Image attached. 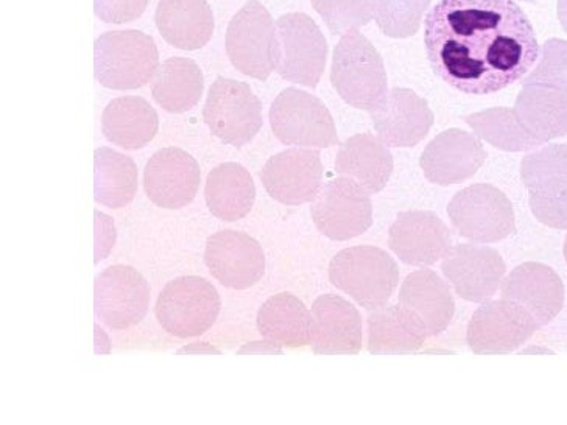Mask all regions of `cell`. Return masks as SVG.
Wrapping results in <instances>:
<instances>
[{"instance_id":"18","label":"cell","mask_w":567,"mask_h":425,"mask_svg":"<svg viewBox=\"0 0 567 425\" xmlns=\"http://www.w3.org/2000/svg\"><path fill=\"white\" fill-rule=\"evenodd\" d=\"M200 183L202 170L197 159L178 147L156 152L145 166V195L158 208H186L197 197Z\"/></svg>"},{"instance_id":"12","label":"cell","mask_w":567,"mask_h":425,"mask_svg":"<svg viewBox=\"0 0 567 425\" xmlns=\"http://www.w3.org/2000/svg\"><path fill=\"white\" fill-rule=\"evenodd\" d=\"M370 195L359 183L347 176L326 183L310 206V216L318 231L337 242L365 234L373 225Z\"/></svg>"},{"instance_id":"6","label":"cell","mask_w":567,"mask_h":425,"mask_svg":"<svg viewBox=\"0 0 567 425\" xmlns=\"http://www.w3.org/2000/svg\"><path fill=\"white\" fill-rule=\"evenodd\" d=\"M226 53L237 71L266 82L278 66V29L259 0H250L229 22Z\"/></svg>"},{"instance_id":"15","label":"cell","mask_w":567,"mask_h":425,"mask_svg":"<svg viewBox=\"0 0 567 425\" xmlns=\"http://www.w3.org/2000/svg\"><path fill=\"white\" fill-rule=\"evenodd\" d=\"M442 271L462 300L486 302L499 290L507 267L494 248L458 243L444 256Z\"/></svg>"},{"instance_id":"14","label":"cell","mask_w":567,"mask_h":425,"mask_svg":"<svg viewBox=\"0 0 567 425\" xmlns=\"http://www.w3.org/2000/svg\"><path fill=\"white\" fill-rule=\"evenodd\" d=\"M151 305V286L130 266H111L94 283L95 317L114 331H125L144 321Z\"/></svg>"},{"instance_id":"35","label":"cell","mask_w":567,"mask_h":425,"mask_svg":"<svg viewBox=\"0 0 567 425\" xmlns=\"http://www.w3.org/2000/svg\"><path fill=\"white\" fill-rule=\"evenodd\" d=\"M432 0H375L374 19L385 37L408 40L420 30Z\"/></svg>"},{"instance_id":"13","label":"cell","mask_w":567,"mask_h":425,"mask_svg":"<svg viewBox=\"0 0 567 425\" xmlns=\"http://www.w3.org/2000/svg\"><path fill=\"white\" fill-rule=\"evenodd\" d=\"M535 318L516 302L486 301L471 317L466 343L474 354H509L538 331Z\"/></svg>"},{"instance_id":"37","label":"cell","mask_w":567,"mask_h":425,"mask_svg":"<svg viewBox=\"0 0 567 425\" xmlns=\"http://www.w3.org/2000/svg\"><path fill=\"white\" fill-rule=\"evenodd\" d=\"M527 84H544L567 91V41L551 38L544 42L538 64L524 79V86Z\"/></svg>"},{"instance_id":"8","label":"cell","mask_w":567,"mask_h":425,"mask_svg":"<svg viewBox=\"0 0 567 425\" xmlns=\"http://www.w3.org/2000/svg\"><path fill=\"white\" fill-rule=\"evenodd\" d=\"M203 118L218 141L243 148L262 128V103L247 83L218 76L209 87Z\"/></svg>"},{"instance_id":"3","label":"cell","mask_w":567,"mask_h":425,"mask_svg":"<svg viewBox=\"0 0 567 425\" xmlns=\"http://www.w3.org/2000/svg\"><path fill=\"white\" fill-rule=\"evenodd\" d=\"M331 83L352 108L373 111L389 94L384 60L359 30L344 33L332 55Z\"/></svg>"},{"instance_id":"9","label":"cell","mask_w":567,"mask_h":425,"mask_svg":"<svg viewBox=\"0 0 567 425\" xmlns=\"http://www.w3.org/2000/svg\"><path fill=\"white\" fill-rule=\"evenodd\" d=\"M451 224L473 243H496L515 232V208L492 184H473L460 190L447 206Z\"/></svg>"},{"instance_id":"33","label":"cell","mask_w":567,"mask_h":425,"mask_svg":"<svg viewBox=\"0 0 567 425\" xmlns=\"http://www.w3.org/2000/svg\"><path fill=\"white\" fill-rule=\"evenodd\" d=\"M94 198L110 209H121L134 200L140 187L136 163L113 148L102 147L94 156Z\"/></svg>"},{"instance_id":"39","label":"cell","mask_w":567,"mask_h":425,"mask_svg":"<svg viewBox=\"0 0 567 425\" xmlns=\"http://www.w3.org/2000/svg\"><path fill=\"white\" fill-rule=\"evenodd\" d=\"M558 19L561 22L563 29L567 32V0H558Z\"/></svg>"},{"instance_id":"30","label":"cell","mask_w":567,"mask_h":425,"mask_svg":"<svg viewBox=\"0 0 567 425\" xmlns=\"http://www.w3.org/2000/svg\"><path fill=\"white\" fill-rule=\"evenodd\" d=\"M205 200L218 220H243L256 201V186L250 172L237 163L214 167L206 179Z\"/></svg>"},{"instance_id":"5","label":"cell","mask_w":567,"mask_h":425,"mask_svg":"<svg viewBox=\"0 0 567 425\" xmlns=\"http://www.w3.org/2000/svg\"><path fill=\"white\" fill-rule=\"evenodd\" d=\"M221 300L216 287L200 276H183L164 287L156 301L161 328L176 339L202 336L216 324Z\"/></svg>"},{"instance_id":"24","label":"cell","mask_w":567,"mask_h":425,"mask_svg":"<svg viewBox=\"0 0 567 425\" xmlns=\"http://www.w3.org/2000/svg\"><path fill=\"white\" fill-rule=\"evenodd\" d=\"M394 160L389 147L371 133H360L340 145L336 172L354 179L367 193L378 194L392 178Z\"/></svg>"},{"instance_id":"22","label":"cell","mask_w":567,"mask_h":425,"mask_svg":"<svg viewBox=\"0 0 567 425\" xmlns=\"http://www.w3.org/2000/svg\"><path fill=\"white\" fill-rule=\"evenodd\" d=\"M310 315V346L316 354L352 355L362 351V317L350 301L337 294H321Z\"/></svg>"},{"instance_id":"40","label":"cell","mask_w":567,"mask_h":425,"mask_svg":"<svg viewBox=\"0 0 567 425\" xmlns=\"http://www.w3.org/2000/svg\"><path fill=\"white\" fill-rule=\"evenodd\" d=\"M563 255H565L566 263H567V236L565 240V247H563Z\"/></svg>"},{"instance_id":"11","label":"cell","mask_w":567,"mask_h":425,"mask_svg":"<svg viewBox=\"0 0 567 425\" xmlns=\"http://www.w3.org/2000/svg\"><path fill=\"white\" fill-rule=\"evenodd\" d=\"M278 29V66L287 82L317 87L328 61V41L312 18L305 13L284 14Z\"/></svg>"},{"instance_id":"25","label":"cell","mask_w":567,"mask_h":425,"mask_svg":"<svg viewBox=\"0 0 567 425\" xmlns=\"http://www.w3.org/2000/svg\"><path fill=\"white\" fill-rule=\"evenodd\" d=\"M155 22L172 48L186 52L205 48L216 27L206 0H159Z\"/></svg>"},{"instance_id":"20","label":"cell","mask_w":567,"mask_h":425,"mask_svg":"<svg viewBox=\"0 0 567 425\" xmlns=\"http://www.w3.org/2000/svg\"><path fill=\"white\" fill-rule=\"evenodd\" d=\"M485 160L486 152L478 136L452 128L429 142L420 164L429 182L452 186L473 178Z\"/></svg>"},{"instance_id":"16","label":"cell","mask_w":567,"mask_h":425,"mask_svg":"<svg viewBox=\"0 0 567 425\" xmlns=\"http://www.w3.org/2000/svg\"><path fill=\"white\" fill-rule=\"evenodd\" d=\"M320 153L292 148L271 156L260 170V182L274 200L287 206L312 203L323 187Z\"/></svg>"},{"instance_id":"19","label":"cell","mask_w":567,"mask_h":425,"mask_svg":"<svg viewBox=\"0 0 567 425\" xmlns=\"http://www.w3.org/2000/svg\"><path fill=\"white\" fill-rule=\"evenodd\" d=\"M389 247L408 266H435L451 250L452 234L431 210H405L390 228Z\"/></svg>"},{"instance_id":"28","label":"cell","mask_w":567,"mask_h":425,"mask_svg":"<svg viewBox=\"0 0 567 425\" xmlns=\"http://www.w3.org/2000/svg\"><path fill=\"white\" fill-rule=\"evenodd\" d=\"M400 304L421 317L431 336L443 334L455 313L450 283L429 268H421L405 278L401 287Z\"/></svg>"},{"instance_id":"38","label":"cell","mask_w":567,"mask_h":425,"mask_svg":"<svg viewBox=\"0 0 567 425\" xmlns=\"http://www.w3.org/2000/svg\"><path fill=\"white\" fill-rule=\"evenodd\" d=\"M151 0H94L95 17L106 24H128L140 19Z\"/></svg>"},{"instance_id":"32","label":"cell","mask_w":567,"mask_h":425,"mask_svg":"<svg viewBox=\"0 0 567 425\" xmlns=\"http://www.w3.org/2000/svg\"><path fill=\"white\" fill-rule=\"evenodd\" d=\"M151 87L161 108L172 114L187 113L202 101L205 75L194 60L174 56L159 64Z\"/></svg>"},{"instance_id":"27","label":"cell","mask_w":567,"mask_h":425,"mask_svg":"<svg viewBox=\"0 0 567 425\" xmlns=\"http://www.w3.org/2000/svg\"><path fill=\"white\" fill-rule=\"evenodd\" d=\"M159 132L155 108L137 95L114 99L102 114V133L124 151L147 147Z\"/></svg>"},{"instance_id":"36","label":"cell","mask_w":567,"mask_h":425,"mask_svg":"<svg viewBox=\"0 0 567 425\" xmlns=\"http://www.w3.org/2000/svg\"><path fill=\"white\" fill-rule=\"evenodd\" d=\"M332 34H343L370 24L374 18L375 0H312Z\"/></svg>"},{"instance_id":"26","label":"cell","mask_w":567,"mask_h":425,"mask_svg":"<svg viewBox=\"0 0 567 425\" xmlns=\"http://www.w3.org/2000/svg\"><path fill=\"white\" fill-rule=\"evenodd\" d=\"M427 325L402 304L385 305L368 317V351L371 354H408L427 342Z\"/></svg>"},{"instance_id":"34","label":"cell","mask_w":567,"mask_h":425,"mask_svg":"<svg viewBox=\"0 0 567 425\" xmlns=\"http://www.w3.org/2000/svg\"><path fill=\"white\" fill-rule=\"evenodd\" d=\"M465 122L477 136L504 152H528L543 145L520 124L515 110L489 108L471 114Z\"/></svg>"},{"instance_id":"21","label":"cell","mask_w":567,"mask_h":425,"mask_svg":"<svg viewBox=\"0 0 567 425\" xmlns=\"http://www.w3.org/2000/svg\"><path fill=\"white\" fill-rule=\"evenodd\" d=\"M371 121L386 147L412 148L427 136L435 117L429 103L416 92L394 87L385 101L371 111Z\"/></svg>"},{"instance_id":"41","label":"cell","mask_w":567,"mask_h":425,"mask_svg":"<svg viewBox=\"0 0 567 425\" xmlns=\"http://www.w3.org/2000/svg\"><path fill=\"white\" fill-rule=\"evenodd\" d=\"M523 2H535V0H523Z\"/></svg>"},{"instance_id":"23","label":"cell","mask_w":567,"mask_h":425,"mask_svg":"<svg viewBox=\"0 0 567 425\" xmlns=\"http://www.w3.org/2000/svg\"><path fill=\"white\" fill-rule=\"evenodd\" d=\"M501 287L502 298L526 309L538 325L549 324L565 305V283L554 268L544 263L516 267Z\"/></svg>"},{"instance_id":"10","label":"cell","mask_w":567,"mask_h":425,"mask_svg":"<svg viewBox=\"0 0 567 425\" xmlns=\"http://www.w3.org/2000/svg\"><path fill=\"white\" fill-rule=\"evenodd\" d=\"M520 178L536 220L567 229V145L550 144L528 153L520 164Z\"/></svg>"},{"instance_id":"2","label":"cell","mask_w":567,"mask_h":425,"mask_svg":"<svg viewBox=\"0 0 567 425\" xmlns=\"http://www.w3.org/2000/svg\"><path fill=\"white\" fill-rule=\"evenodd\" d=\"M329 281L360 308L378 310L392 300L400 268L389 252L371 245L344 248L329 263Z\"/></svg>"},{"instance_id":"29","label":"cell","mask_w":567,"mask_h":425,"mask_svg":"<svg viewBox=\"0 0 567 425\" xmlns=\"http://www.w3.org/2000/svg\"><path fill=\"white\" fill-rule=\"evenodd\" d=\"M515 113L520 124L542 144L567 136V91L527 84L517 95Z\"/></svg>"},{"instance_id":"4","label":"cell","mask_w":567,"mask_h":425,"mask_svg":"<svg viewBox=\"0 0 567 425\" xmlns=\"http://www.w3.org/2000/svg\"><path fill=\"white\" fill-rule=\"evenodd\" d=\"M159 68L158 45L141 30H113L95 41L94 74L103 87L140 90Z\"/></svg>"},{"instance_id":"7","label":"cell","mask_w":567,"mask_h":425,"mask_svg":"<svg viewBox=\"0 0 567 425\" xmlns=\"http://www.w3.org/2000/svg\"><path fill=\"white\" fill-rule=\"evenodd\" d=\"M270 126L276 139L287 147L329 148L340 142L324 103L297 87H287L275 99Z\"/></svg>"},{"instance_id":"17","label":"cell","mask_w":567,"mask_h":425,"mask_svg":"<svg viewBox=\"0 0 567 425\" xmlns=\"http://www.w3.org/2000/svg\"><path fill=\"white\" fill-rule=\"evenodd\" d=\"M205 263L226 289H251L266 274V255L258 240L233 229L209 237Z\"/></svg>"},{"instance_id":"1","label":"cell","mask_w":567,"mask_h":425,"mask_svg":"<svg viewBox=\"0 0 567 425\" xmlns=\"http://www.w3.org/2000/svg\"><path fill=\"white\" fill-rule=\"evenodd\" d=\"M424 45L435 74L471 95L512 86L542 52L515 0H439L425 17Z\"/></svg>"},{"instance_id":"31","label":"cell","mask_w":567,"mask_h":425,"mask_svg":"<svg viewBox=\"0 0 567 425\" xmlns=\"http://www.w3.org/2000/svg\"><path fill=\"white\" fill-rule=\"evenodd\" d=\"M259 334L276 346L305 348L310 344L312 315L300 298L289 292L274 294L259 309Z\"/></svg>"}]
</instances>
